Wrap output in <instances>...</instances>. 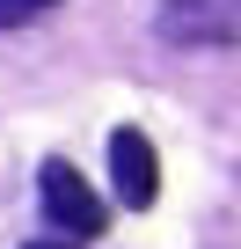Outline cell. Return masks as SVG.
<instances>
[{"label": "cell", "instance_id": "obj_1", "mask_svg": "<svg viewBox=\"0 0 241 249\" xmlns=\"http://www.w3.org/2000/svg\"><path fill=\"white\" fill-rule=\"evenodd\" d=\"M168 44H241V0H161Z\"/></svg>", "mask_w": 241, "mask_h": 249}, {"label": "cell", "instance_id": "obj_2", "mask_svg": "<svg viewBox=\"0 0 241 249\" xmlns=\"http://www.w3.org/2000/svg\"><path fill=\"white\" fill-rule=\"evenodd\" d=\"M37 183H44V213H51V227H66V234H102V220H110V213H102V198L80 183V169H73V161H59V154H51V161L37 169Z\"/></svg>", "mask_w": 241, "mask_h": 249}, {"label": "cell", "instance_id": "obj_3", "mask_svg": "<svg viewBox=\"0 0 241 249\" xmlns=\"http://www.w3.org/2000/svg\"><path fill=\"white\" fill-rule=\"evenodd\" d=\"M110 176H117V198H125L132 213H146L161 198V154H154V140L139 132V124H117L110 132Z\"/></svg>", "mask_w": 241, "mask_h": 249}, {"label": "cell", "instance_id": "obj_4", "mask_svg": "<svg viewBox=\"0 0 241 249\" xmlns=\"http://www.w3.org/2000/svg\"><path fill=\"white\" fill-rule=\"evenodd\" d=\"M59 0H0V30H15V22H37V15H51Z\"/></svg>", "mask_w": 241, "mask_h": 249}, {"label": "cell", "instance_id": "obj_5", "mask_svg": "<svg viewBox=\"0 0 241 249\" xmlns=\"http://www.w3.org/2000/svg\"><path fill=\"white\" fill-rule=\"evenodd\" d=\"M22 249H73V242H22Z\"/></svg>", "mask_w": 241, "mask_h": 249}]
</instances>
